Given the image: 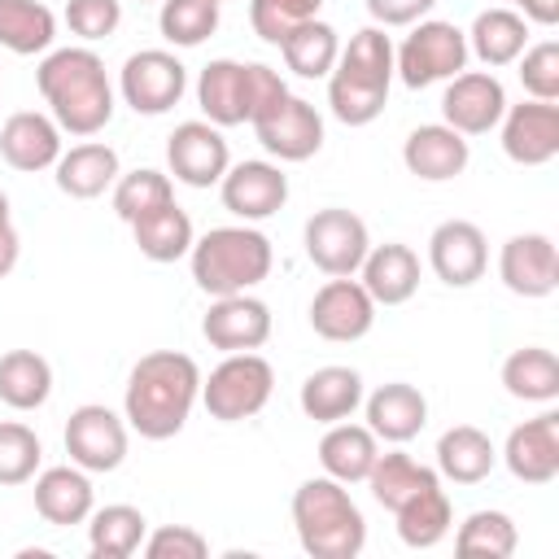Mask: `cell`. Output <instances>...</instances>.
Instances as JSON below:
<instances>
[{
  "instance_id": "obj_27",
  "label": "cell",
  "mask_w": 559,
  "mask_h": 559,
  "mask_svg": "<svg viewBox=\"0 0 559 559\" xmlns=\"http://www.w3.org/2000/svg\"><path fill=\"white\" fill-rule=\"evenodd\" d=\"M35 511L57 524V528H70V524H83L92 515V480L83 467H48L35 476Z\"/></svg>"
},
{
  "instance_id": "obj_50",
  "label": "cell",
  "mask_w": 559,
  "mask_h": 559,
  "mask_svg": "<svg viewBox=\"0 0 559 559\" xmlns=\"http://www.w3.org/2000/svg\"><path fill=\"white\" fill-rule=\"evenodd\" d=\"M17 253H22V240H17L13 223H0V280L17 266Z\"/></svg>"
},
{
  "instance_id": "obj_37",
  "label": "cell",
  "mask_w": 559,
  "mask_h": 559,
  "mask_svg": "<svg viewBox=\"0 0 559 559\" xmlns=\"http://www.w3.org/2000/svg\"><path fill=\"white\" fill-rule=\"evenodd\" d=\"M280 52H284V66L297 74V79H323L332 74L336 57H341V39L328 22L310 17L301 26H293L284 39H280Z\"/></svg>"
},
{
  "instance_id": "obj_31",
  "label": "cell",
  "mask_w": 559,
  "mask_h": 559,
  "mask_svg": "<svg viewBox=\"0 0 559 559\" xmlns=\"http://www.w3.org/2000/svg\"><path fill=\"white\" fill-rule=\"evenodd\" d=\"M148 537V520L140 515V507L127 502H109L100 511L87 515V550L92 559H131Z\"/></svg>"
},
{
  "instance_id": "obj_35",
  "label": "cell",
  "mask_w": 559,
  "mask_h": 559,
  "mask_svg": "<svg viewBox=\"0 0 559 559\" xmlns=\"http://www.w3.org/2000/svg\"><path fill=\"white\" fill-rule=\"evenodd\" d=\"M57 39V17L39 0H0V48L17 57L48 52Z\"/></svg>"
},
{
  "instance_id": "obj_12",
  "label": "cell",
  "mask_w": 559,
  "mask_h": 559,
  "mask_svg": "<svg viewBox=\"0 0 559 559\" xmlns=\"http://www.w3.org/2000/svg\"><path fill=\"white\" fill-rule=\"evenodd\" d=\"M249 127H253L258 144L271 157H280V162H306V157H314L323 148V118H319V109L310 100L293 96V92L280 105H271L266 114H258Z\"/></svg>"
},
{
  "instance_id": "obj_41",
  "label": "cell",
  "mask_w": 559,
  "mask_h": 559,
  "mask_svg": "<svg viewBox=\"0 0 559 559\" xmlns=\"http://www.w3.org/2000/svg\"><path fill=\"white\" fill-rule=\"evenodd\" d=\"M175 201V188H170V175L153 170V166H140L131 175H118L114 179V214L122 223H135L140 214L157 210V205H170Z\"/></svg>"
},
{
  "instance_id": "obj_8",
  "label": "cell",
  "mask_w": 559,
  "mask_h": 559,
  "mask_svg": "<svg viewBox=\"0 0 559 559\" xmlns=\"http://www.w3.org/2000/svg\"><path fill=\"white\" fill-rule=\"evenodd\" d=\"M467 35L454 22H419L402 48L393 52V74L406 87H428L441 79H454L467 66Z\"/></svg>"
},
{
  "instance_id": "obj_3",
  "label": "cell",
  "mask_w": 559,
  "mask_h": 559,
  "mask_svg": "<svg viewBox=\"0 0 559 559\" xmlns=\"http://www.w3.org/2000/svg\"><path fill=\"white\" fill-rule=\"evenodd\" d=\"M393 83V44L384 26H362L341 48L332 74H328V105L332 118L345 127H367L384 114Z\"/></svg>"
},
{
  "instance_id": "obj_7",
  "label": "cell",
  "mask_w": 559,
  "mask_h": 559,
  "mask_svg": "<svg viewBox=\"0 0 559 559\" xmlns=\"http://www.w3.org/2000/svg\"><path fill=\"white\" fill-rule=\"evenodd\" d=\"M271 389H275L271 362L262 354L245 349V354H227L210 371V380H201V402H205L210 419L240 424V419H253L271 402Z\"/></svg>"
},
{
  "instance_id": "obj_42",
  "label": "cell",
  "mask_w": 559,
  "mask_h": 559,
  "mask_svg": "<svg viewBox=\"0 0 559 559\" xmlns=\"http://www.w3.org/2000/svg\"><path fill=\"white\" fill-rule=\"evenodd\" d=\"M157 26H162L166 44L197 48L218 31V4L214 0H162Z\"/></svg>"
},
{
  "instance_id": "obj_49",
  "label": "cell",
  "mask_w": 559,
  "mask_h": 559,
  "mask_svg": "<svg viewBox=\"0 0 559 559\" xmlns=\"http://www.w3.org/2000/svg\"><path fill=\"white\" fill-rule=\"evenodd\" d=\"M511 4H520L524 22H537V26H555L559 22V0H511Z\"/></svg>"
},
{
  "instance_id": "obj_52",
  "label": "cell",
  "mask_w": 559,
  "mask_h": 559,
  "mask_svg": "<svg viewBox=\"0 0 559 559\" xmlns=\"http://www.w3.org/2000/svg\"><path fill=\"white\" fill-rule=\"evenodd\" d=\"M214 4H223V0H214Z\"/></svg>"
},
{
  "instance_id": "obj_40",
  "label": "cell",
  "mask_w": 559,
  "mask_h": 559,
  "mask_svg": "<svg viewBox=\"0 0 559 559\" xmlns=\"http://www.w3.org/2000/svg\"><path fill=\"white\" fill-rule=\"evenodd\" d=\"M520 546L515 520L507 511H472L459 533H454V550L459 555H485V559H511Z\"/></svg>"
},
{
  "instance_id": "obj_11",
  "label": "cell",
  "mask_w": 559,
  "mask_h": 559,
  "mask_svg": "<svg viewBox=\"0 0 559 559\" xmlns=\"http://www.w3.org/2000/svg\"><path fill=\"white\" fill-rule=\"evenodd\" d=\"M66 454L83 472H114L127 459V424L100 402L70 411L66 419Z\"/></svg>"
},
{
  "instance_id": "obj_22",
  "label": "cell",
  "mask_w": 559,
  "mask_h": 559,
  "mask_svg": "<svg viewBox=\"0 0 559 559\" xmlns=\"http://www.w3.org/2000/svg\"><path fill=\"white\" fill-rule=\"evenodd\" d=\"M467 157H472L467 135H459V131L445 127V122H424V127H415V131L406 135V144H402L406 170H411L415 179H424V183H445V179L463 175V170H467Z\"/></svg>"
},
{
  "instance_id": "obj_51",
  "label": "cell",
  "mask_w": 559,
  "mask_h": 559,
  "mask_svg": "<svg viewBox=\"0 0 559 559\" xmlns=\"http://www.w3.org/2000/svg\"><path fill=\"white\" fill-rule=\"evenodd\" d=\"M0 223H9V197L0 192Z\"/></svg>"
},
{
  "instance_id": "obj_33",
  "label": "cell",
  "mask_w": 559,
  "mask_h": 559,
  "mask_svg": "<svg viewBox=\"0 0 559 559\" xmlns=\"http://www.w3.org/2000/svg\"><path fill=\"white\" fill-rule=\"evenodd\" d=\"M131 236H135V249L148 258V262H179L188 249H192V218L170 201V205H157L148 214H140L131 223Z\"/></svg>"
},
{
  "instance_id": "obj_44",
  "label": "cell",
  "mask_w": 559,
  "mask_h": 559,
  "mask_svg": "<svg viewBox=\"0 0 559 559\" xmlns=\"http://www.w3.org/2000/svg\"><path fill=\"white\" fill-rule=\"evenodd\" d=\"M319 9H323V0H249V26H253L258 39L280 48V39L293 26L319 17Z\"/></svg>"
},
{
  "instance_id": "obj_46",
  "label": "cell",
  "mask_w": 559,
  "mask_h": 559,
  "mask_svg": "<svg viewBox=\"0 0 559 559\" xmlns=\"http://www.w3.org/2000/svg\"><path fill=\"white\" fill-rule=\"evenodd\" d=\"M122 22V0H66V26L79 39H109Z\"/></svg>"
},
{
  "instance_id": "obj_45",
  "label": "cell",
  "mask_w": 559,
  "mask_h": 559,
  "mask_svg": "<svg viewBox=\"0 0 559 559\" xmlns=\"http://www.w3.org/2000/svg\"><path fill=\"white\" fill-rule=\"evenodd\" d=\"M515 61H520V83L533 100H559V44L555 39L524 48Z\"/></svg>"
},
{
  "instance_id": "obj_5",
  "label": "cell",
  "mask_w": 559,
  "mask_h": 559,
  "mask_svg": "<svg viewBox=\"0 0 559 559\" xmlns=\"http://www.w3.org/2000/svg\"><path fill=\"white\" fill-rule=\"evenodd\" d=\"M188 258L201 293L231 297V293H249L271 275L275 249L258 227L240 223V227H210L201 240H192Z\"/></svg>"
},
{
  "instance_id": "obj_29",
  "label": "cell",
  "mask_w": 559,
  "mask_h": 559,
  "mask_svg": "<svg viewBox=\"0 0 559 559\" xmlns=\"http://www.w3.org/2000/svg\"><path fill=\"white\" fill-rule=\"evenodd\" d=\"M493 463H498V450H493L489 432H480V428H472V424H454V428H445L441 441H437V472H441L445 480H454V485H476V480H485V476L493 472Z\"/></svg>"
},
{
  "instance_id": "obj_32",
  "label": "cell",
  "mask_w": 559,
  "mask_h": 559,
  "mask_svg": "<svg viewBox=\"0 0 559 559\" xmlns=\"http://www.w3.org/2000/svg\"><path fill=\"white\" fill-rule=\"evenodd\" d=\"M467 35V52H476L485 66H511L524 48H528V22L515 9H485L476 13Z\"/></svg>"
},
{
  "instance_id": "obj_26",
  "label": "cell",
  "mask_w": 559,
  "mask_h": 559,
  "mask_svg": "<svg viewBox=\"0 0 559 559\" xmlns=\"http://www.w3.org/2000/svg\"><path fill=\"white\" fill-rule=\"evenodd\" d=\"M428 424V402L415 384L406 380H393V384H380L371 397H367V428L393 445L419 437V428Z\"/></svg>"
},
{
  "instance_id": "obj_21",
  "label": "cell",
  "mask_w": 559,
  "mask_h": 559,
  "mask_svg": "<svg viewBox=\"0 0 559 559\" xmlns=\"http://www.w3.org/2000/svg\"><path fill=\"white\" fill-rule=\"evenodd\" d=\"M498 275L515 297H550L559 288V258L555 240L542 231L511 236L498 253Z\"/></svg>"
},
{
  "instance_id": "obj_9",
  "label": "cell",
  "mask_w": 559,
  "mask_h": 559,
  "mask_svg": "<svg viewBox=\"0 0 559 559\" xmlns=\"http://www.w3.org/2000/svg\"><path fill=\"white\" fill-rule=\"evenodd\" d=\"M118 87H122V100L135 109V114H166L179 105V96L188 92V70L175 52L166 48H140L122 61V74H118Z\"/></svg>"
},
{
  "instance_id": "obj_17",
  "label": "cell",
  "mask_w": 559,
  "mask_h": 559,
  "mask_svg": "<svg viewBox=\"0 0 559 559\" xmlns=\"http://www.w3.org/2000/svg\"><path fill=\"white\" fill-rule=\"evenodd\" d=\"M201 336L223 349V354H245V349H262L271 336V310L266 301L249 297V293H231V297H214V306L201 319Z\"/></svg>"
},
{
  "instance_id": "obj_6",
  "label": "cell",
  "mask_w": 559,
  "mask_h": 559,
  "mask_svg": "<svg viewBox=\"0 0 559 559\" xmlns=\"http://www.w3.org/2000/svg\"><path fill=\"white\" fill-rule=\"evenodd\" d=\"M288 96V83L280 79V70L262 66V61H231L218 57L201 70L197 79V100L205 122L214 127H240L253 122L258 114H266L271 105H280Z\"/></svg>"
},
{
  "instance_id": "obj_23",
  "label": "cell",
  "mask_w": 559,
  "mask_h": 559,
  "mask_svg": "<svg viewBox=\"0 0 559 559\" xmlns=\"http://www.w3.org/2000/svg\"><path fill=\"white\" fill-rule=\"evenodd\" d=\"M0 157L13 170H26V175L57 166V157H61V127L52 118L35 114V109H22V114L4 118V127H0Z\"/></svg>"
},
{
  "instance_id": "obj_16",
  "label": "cell",
  "mask_w": 559,
  "mask_h": 559,
  "mask_svg": "<svg viewBox=\"0 0 559 559\" xmlns=\"http://www.w3.org/2000/svg\"><path fill=\"white\" fill-rule=\"evenodd\" d=\"M428 262L437 271L441 284L450 288H472L485 266H489V245L485 231L467 218H445L432 236H428Z\"/></svg>"
},
{
  "instance_id": "obj_2",
  "label": "cell",
  "mask_w": 559,
  "mask_h": 559,
  "mask_svg": "<svg viewBox=\"0 0 559 559\" xmlns=\"http://www.w3.org/2000/svg\"><path fill=\"white\" fill-rule=\"evenodd\" d=\"M39 96L52 109V122L79 140L96 135L114 118V87L105 61L92 48H57L35 70Z\"/></svg>"
},
{
  "instance_id": "obj_24",
  "label": "cell",
  "mask_w": 559,
  "mask_h": 559,
  "mask_svg": "<svg viewBox=\"0 0 559 559\" xmlns=\"http://www.w3.org/2000/svg\"><path fill=\"white\" fill-rule=\"evenodd\" d=\"M358 271H362L358 284L371 293L376 306H402L419 288V258H415L411 245H397V240L367 249V258H362Z\"/></svg>"
},
{
  "instance_id": "obj_48",
  "label": "cell",
  "mask_w": 559,
  "mask_h": 559,
  "mask_svg": "<svg viewBox=\"0 0 559 559\" xmlns=\"http://www.w3.org/2000/svg\"><path fill=\"white\" fill-rule=\"evenodd\" d=\"M437 0H367V13L376 17V26H411L424 22V13Z\"/></svg>"
},
{
  "instance_id": "obj_13",
  "label": "cell",
  "mask_w": 559,
  "mask_h": 559,
  "mask_svg": "<svg viewBox=\"0 0 559 559\" xmlns=\"http://www.w3.org/2000/svg\"><path fill=\"white\" fill-rule=\"evenodd\" d=\"M166 162H170V175L188 188H210L227 175L231 166V153H227V140L214 122H179L166 140Z\"/></svg>"
},
{
  "instance_id": "obj_18",
  "label": "cell",
  "mask_w": 559,
  "mask_h": 559,
  "mask_svg": "<svg viewBox=\"0 0 559 559\" xmlns=\"http://www.w3.org/2000/svg\"><path fill=\"white\" fill-rule=\"evenodd\" d=\"M502 463L524 485H550L559 476V411H542L507 432Z\"/></svg>"
},
{
  "instance_id": "obj_30",
  "label": "cell",
  "mask_w": 559,
  "mask_h": 559,
  "mask_svg": "<svg viewBox=\"0 0 559 559\" xmlns=\"http://www.w3.org/2000/svg\"><path fill=\"white\" fill-rule=\"evenodd\" d=\"M380 445H376V432L362 428V424H328L323 441H319V463L332 480L341 485H354V480H367L371 463H376Z\"/></svg>"
},
{
  "instance_id": "obj_39",
  "label": "cell",
  "mask_w": 559,
  "mask_h": 559,
  "mask_svg": "<svg viewBox=\"0 0 559 559\" xmlns=\"http://www.w3.org/2000/svg\"><path fill=\"white\" fill-rule=\"evenodd\" d=\"M367 485H371V498L384 507V511H397L411 493H419L424 485H437V472L415 463L411 454L393 450V454H376L371 472H367Z\"/></svg>"
},
{
  "instance_id": "obj_10",
  "label": "cell",
  "mask_w": 559,
  "mask_h": 559,
  "mask_svg": "<svg viewBox=\"0 0 559 559\" xmlns=\"http://www.w3.org/2000/svg\"><path fill=\"white\" fill-rule=\"evenodd\" d=\"M306 258L323 271V275H354L371 249V236H367V223L354 214V210H341V205H328V210H314L306 218Z\"/></svg>"
},
{
  "instance_id": "obj_4",
  "label": "cell",
  "mask_w": 559,
  "mask_h": 559,
  "mask_svg": "<svg viewBox=\"0 0 559 559\" xmlns=\"http://www.w3.org/2000/svg\"><path fill=\"white\" fill-rule=\"evenodd\" d=\"M293 528L310 559H354L367 546V520L349 489L332 476H310L297 485Z\"/></svg>"
},
{
  "instance_id": "obj_28",
  "label": "cell",
  "mask_w": 559,
  "mask_h": 559,
  "mask_svg": "<svg viewBox=\"0 0 559 559\" xmlns=\"http://www.w3.org/2000/svg\"><path fill=\"white\" fill-rule=\"evenodd\" d=\"M118 175H122L118 170V153L109 144H100V140H83L70 153L57 157V188L66 197H74V201L100 197Z\"/></svg>"
},
{
  "instance_id": "obj_14",
  "label": "cell",
  "mask_w": 559,
  "mask_h": 559,
  "mask_svg": "<svg viewBox=\"0 0 559 559\" xmlns=\"http://www.w3.org/2000/svg\"><path fill=\"white\" fill-rule=\"evenodd\" d=\"M502 114H507V92L485 70H459L441 96V118L459 135H485L502 122Z\"/></svg>"
},
{
  "instance_id": "obj_25",
  "label": "cell",
  "mask_w": 559,
  "mask_h": 559,
  "mask_svg": "<svg viewBox=\"0 0 559 559\" xmlns=\"http://www.w3.org/2000/svg\"><path fill=\"white\" fill-rule=\"evenodd\" d=\"M306 419L314 424H341L362 406V376L354 367H319L301 380L297 393Z\"/></svg>"
},
{
  "instance_id": "obj_34",
  "label": "cell",
  "mask_w": 559,
  "mask_h": 559,
  "mask_svg": "<svg viewBox=\"0 0 559 559\" xmlns=\"http://www.w3.org/2000/svg\"><path fill=\"white\" fill-rule=\"evenodd\" d=\"M52 393V367L35 349L0 354V402L13 411H39Z\"/></svg>"
},
{
  "instance_id": "obj_38",
  "label": "cell",
  "mask_w": 559,
  "mask_h": 559,
  "mask_svg": "<svg viewBox=\"0 0 559 559\" xmlns=\"http://www.w3.org/2000/svg\"><path fill=\"white\" fill-rule=\"evenodd\" d=\"M502 389L520 402H555L559 397V358L542 345H524L502 362Z\"/></svg>"
},
{
  "instance_id": "obj_19",
  "label": "cell",
  "mask_w": 559,
  "mask_h": 559,
  "mask_svg": "<svg viewBox=\"0 0 559 559\" xmlns=\"http://www.w3.org/2000/svg\"><path fill=\"white\" fill-rule=\"evenodd\" d=\"M502 153L520 166H546L559 153V105L520 100L502 114Z\"/></svg>"
},
{
  "instance_id": "obj_43",
  "label": "cell",
  "mask_w": 559,
  "mask_h": 559,
  "mask_svg": "<svg viewBox=\"0 0 559 559\" xmlns=\"http://www.w3.org/2000/svg\"><path fill=\"white\" fill-rule=\"evenodd\" d=\"M39 437L17 424V419H4L0 424V485H26L35 472H39Z\"/></svg>"
},
{
  "instance_id": "obj_47",
  "label": "cell",
  "mask_w": 559,
  "mask_h": 559,
  "mask_svg": "<svg viewBox=\"0 0 559 559\" xmlns=\"http://www.w3.org/2000/svg\"><path fill=\"white\" fill-rule=\"evenodd\" d=\"M144 555L148 559H205L210 542L188 524H162L157 533L144 537Z\"/></svg>"
},
{
  "instance_id": "obj_36",
  "label": "cell",
  "mask_w": 559,
  "mask_h": 559,
  "mask_svg": "<svg viewBox=\"0 0 559 559\" xmlns=\"http://www.w3.org/2000/svg\"><path fill=\"white\" fill-rule=\"evenodd\" d=\"M393 515H397V537L411 550H432L450 533V498H445L441 480L424 485L419 493H411Z\"/></svg>"
},
{
  "instance_id": "obj_20",
  "label": "cell",
  "mask_w": 559,
  "mask_h": 559,
  "mask_svg": "<svg viewBox=\"0 0 559 559\" xmlns=\"http://www.w3.org/2000/svg\"><path fill=\"white\" fill-rule=\"evenodd\" d=\"M218 192H223V205L236 218L262 223L275 210H284V201H288V175L275 162H240V166H227V175L218 179Z\"/></svg>"
},
{
  "instance_id": "obj_1",
  "label": "cell",
  "mask_w": 559,
  "mask_h": 559,
  "mask_svg": "<svg viewBox=\"0 0 559 559\" xmlns=\"http://www.w3.org/2000/svg\"><path fill=\"white\" fill-rule=\"evenodd\" d=\"M197 397H201V367L179 349H153L127 376L122 419L140 437L166 441L188 424Z\"/></svg>"
},
{
  "instance_id": "obj_15",
  "label": "cell",
  "mask_w": 559,
  "mask_h": 559,
  "mask_svg": "<svg viewBox=\"0 0 559 559\" xmlns=\"http://www.w3.org/2000/svg\"><path fill=\"white\" fill-rule=\"evenodd\" d=\"M371 323H376V301L349 275H332L310 301V328L323 341H362Z\"/></svg>"
}]
</instances>
